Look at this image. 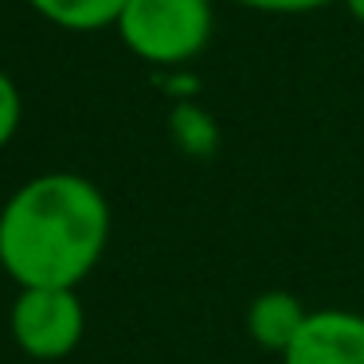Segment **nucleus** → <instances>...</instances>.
Wrapping results in <instances>:
<instances>
[{
	"label": "nucleus",
	"mask_w": 364,
	"mask_h": 364,
	"mask_svg": "<svg viewBox=\"0 0 364 364\" xmlns=\"http://www.w3.org/2000/svg\"><path fill=\"white\" fill-rule=\"evenodd\" d=\"M110 239L102 188L75 173H43L0 208V270L20 290H75Z\"/></svg>",
	"instance_id": "1"
},
{
	"label": "nucleus",
	"mask_w": 364,
	"mask_h": 364,
	"mask_svg": "<svg viewBox=\"0 0 364 364\" xmlns=\"http://www.w3.org/2000/svg\"><path fill=\"white\" fill-rule=\"evenodd\" d=\"M114 28L137 59L176 67L212 40V0H126Z\"/></svg>",
	"instance_id": "2"
},
{
	"label": "nucleus",
	"mask_w": 364,
	"mask_h": 364,
	"mask_svg": "<svg viewBox=\"0 0 364 364\" xmlns=\"http://www.w3.org/2000/svg\"><path fill=\"white\" fill-rule=\"evenodd\" d=\"M82 301L75 290H20L9 314L12 341L32 360H63L82 341Z\"/></svg>",
	"instance_id": "3"
},
{
	"label": "nucleus",
	"mask_w": 364,
	"mask_h": 364,
	"mask_svg": "<svg viewBox=\"0 0 364 364\" xmlns=\"http://www.w3.org/2000/svg\"><path fill=\"white\" fill-rule=\"evenodd\" d=\"M282 364H364V317L348 309H317L286 345Z\"/></svg>",
	"instance_id": "4"
},
{
	"label": "nucleus",
	"mask_w": 364,
	"mask_h": 364,
	"mask_svg": "<svg viewBox=\"0 0 364 364\" xmlns=\"http://www.w3.org/2000/svg\"><path fill=\"white\" fill-rule=\"evenodd\" d=\"M306 309L298 306L294 294H282V290H270V294H259L247 309V329H251L255 345L262 348H274V353H286V345L294 341V333L301 329L306 321Z\"/></svg>",
	"instance_id": "5"
},
{
	"label": "nucleus",
	"mask_w": 364,
	"mask_h": 364,
	"mask_svg": "<svg viewBox=\"0 0 364 364\" xmlns=\"http://www.w3.org/2000/svg\"><path fill=\"white\" fill-rule=\"evenodd\" d=\"M43 20L67 32H102L114 28L126 9V0H28Z\"/></svg>",
	"instance_id": "6"
},
{
	"label": "nucleus",
	"mask_w": 364,
	"mask_h": 364,
	"mask_svg": "<svg viewBox=\"0 0 364 364\" xmlns=\"http://www.w3.org/2000/svg\"><path fill=\"white\" fill-rule=\"evenodd\" d=\"M20 114H24V102H20V90L12 82V75L0 71V149L16 137L20 129Z\"/></svg>",
	"instance_id": "7"
},
{
	"label": "nucleus",
	"mask_w": 364,
	"mask_h": 364,
	"mask_svg": "<svg viewBox=\"0 0 364 364\" xmlns=\"http://www.w3.org/2000/svg\"><path fill=\"white\" fill-rule=\"evenodd\" d=\"M243 9H255V12H314V9H325L333 0H235Z\"/></svg>",
	"instance_id": "8"
},
{
	"label": "nucleus",
	"mask_w": 364,
	"mask_h": 364,
	"mask_svg": "<svg viewBox=\"0 0 364 364\" xmlns=\"http://www.w3.org/2000/svg\"><path fill=\"white\" fill-rule=\"evenodd\" d=\"M345 9H348V12H353V16L364 24V0H345Z\"/></svg>",
	"instance_id": "9"
}]
</instances>
